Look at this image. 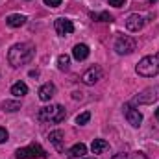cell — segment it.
I'll return each mask as SVG.
<instances>
[{"label":"cell","instance_id":"1","mask_svg":"<svg viewBox=\"0 0 159 159\" xmlns=\"http://www.w3.org/2000/svg\"><path fill=\"white\" fill-rule=\"evenodd\" d=\"M35 56V46L32 43H17L7 52V61L13 69H19L26 63H30Z\"/></svg>","mask_w":159,"mask_h":159},{"label":"cell","instance_id":"2","mask_svg":"<svg viewBox=\"0 0 159 159\" xmlns=\"http://www.w3.org/2000/svg\"><path fill=\"white\" fill-rule=\"evenodd\" d=\"M137 74L143 76V78H154L159 74V52H156L154 56H146L143 57L137 67H135Z\"/></svg>","mask_w":159,"mask_h":159},{"label":"cell","instance_id":"3","mask_svg":"<svg viewBox=\"0 0 159 159\" xmlns=\"http://www.w3.org/2000/svg\"><path fill=\"white\" fill-rule=\"evenodd\" d=\"M37 117H39V120H43V122H63L65 117H67V111H65L63 106L54 104V106L43 107Z\"/></svg>","mask_w":159,"mask_h":159},{"label":"cell","instance_id":"4","mask_svg":"<svg viewBox=\"0 0 159 159\" xmlns=\"http://www.w3.org/2000/svg\"><path fill=\"white\" fill-rule=\"evenodd\" d=\"M157 100H159V85H152V87H146L144 91H141L131 100V106H148V104H154Z\"/></svg>","mask_w":159,"mask_h":159},{"label":"cell","instance_id":"5","mask_svg":"<svg viewBox=\"0 0 159 159\" xmlns=\"http://www.w3.org/2000/svg\"><path fill=\"white\" fill-rule=\"evenodd\" d=\"M48 156L46 154V150L37 144V143H34V144H30V146H24V148H19L17 150V159H44Z\"/></svg>","mask_w":159,"mask_h":159},{"label":"cell","instance_id":"6","mask_svg":"<svg viewBox=\"0 0 159 159\" xmlns=\"http://www.w3.org/2000/svg\"><path fill=\"white\" fill-rule=\"evenodd\" d=\"M135 39H131V37H128V35H120L119 39L115 41V52L119 54V56H128V54H131L133 50H135Z\"/></svg>","mask_w":159,"mask_h":159},{"label":"cell","instance_id":"7","mask_svg":"<svg viewBox=\"0 0 159 159\" xmlns=\"http://www.w3.org/2000/svg\"><path fill=\"white\" fill-rule=\"evenodd\" d=\"M102 78H104V70H102V67H98V65L89 67V69L81 74V81H83L85 85H94V83H98Z\"/></svg>","mask_w":159,"mask_h":159},{"label":"cell","instance_id":"8","mask_svg":"<svg viewBox=\"0 0 159 159\" xmlns=\"http://www.w3.org/2000/svg\"><path fill=\"white\" fill-rule=\"evenodd\" d=\"M122 109H124V117L128 120V124H131L133 128H139L143 124V113L139 109H135L131 104H126Z\"/></svg>","mask_w":159,"mask_h":159},{"label":"cell","instance_id":"9","mask_svg":"<svg viewBox=\"0 0 159 159\" xmlns=\"http://www.w3.org/2000/svg\"><path fill=\"white\" fill-rule=\"evenodd\" d=\"M54 28H56V34H57V35H69V34L74 32V24H72V20H69V19H65V17L56 19Z\"/></svg>","mask_w":159,"mask_h":159},{"label":"cell","instance_id":"10","mask_svg":"<svg viewBox=\"0 0 159 159\" xmlns=\"http://www.w3.org/2000/svg\"><path fill=\"white\" fill-rule=\"evenodd\" d=\"M143 26H144V17L139 13H133L126 19V28L129 32H139V30H143Z\"/></svg>","mask_w":159,"mask_h":159},{"label":"cell","instance_id":"11","mask_svg":"<svg viewBox=\"0 0 159 159\" xmlns=\"http://www.w3.org/2000/svg\"><path fill=\"white\" fill-rule=\"evenodd\" d=\"M56 94V85L54 83H43L39 89V100H43V102H50L52 100V96Z\"/></svg>","mask_w":159,"mask_h":159},{"label":"cell","instance_id":"12","mask_svg":"<svg viewBox=\"0 0 159 159\" xmlns=\"http://www.w3.org/2000/svg\"><path fill=\"white\" fill-rule=\"evenodd\" d=\"M48 141L61 152L63 150V141H65V133L61 131V129H54V131H50L48 133Z\"/></svg>","mask_w":159,"mask_h":159},{"label":"cell","instance_id":"13","mask_svg":"<svg viewBox=\"0 0 159 159\" xmlns=\"http://www.w3.org/2000/svg\"><path fill=\"white\" fill-rule=\"evenodd\" d=\"M89 46L87 44H83V43H80V44H76L74 48H72V56H74V59L76 61H83V59H87L89 57Z\"/></svg>","mask_w":159,"mask_h":159},{"label":"cell","instance_id":"14","mask_svg":"<svg viewBox=\"0 0 159 159\" xmlns=\"http://www.w3.org/2000/svg\"><path fill=\"white\" fill-rule=\"evenodd\" d=\"M6 24L11 26V28H20V26L26 24V17L20 15V13H13V15H9V17L6 19Z\"/></svg>","mask_w":159,"mask_h":159},{"label":"cell","instance_id":"15","mask_svg":"<svg viewBox=\"0 0 159 159\" xmlns=\"http://www.w3.org/2000/svg\"><path fill=\"white\" fill-rule=\"evenodd\" d=\"M91 150H93V154H102V152L109 150V143L104 139H94L91 144Z\"/></svg>","mask_w":159,"mask_h":159},{"label":"cell","instance_id":"16","mask_svg":"<svg viewBox=\"0 0 159 159\" xmlns=\"http://www.w3.org/2000/svg\"><path fill=\"white\" fill-rule=\"evenodd\" d=\"M11 94L17 96V98L28 94V85H26L24 81H17V83H13V87H11Z\"/></svg>","mask_w":159,"mask_h":159},{"label":"cell","instance_id":"17","mask_svg":"<svg viewBox=\"0 0 159 159\" xmlns=\"http://www.w3.org/2000/svg\"><path fill=\"white\" fill-rule=\"evenodd\" d=\"M19 109H20V102L19 100H6V102H2V111H6V113H15Z\"/></svg>","mask_w":159,"mask_h":159},{"label":"cell","instance_id":"18","mask_svg":"<svg viewBox=\"0 0 159 159\" xmlns=\"http://www.w3.org/2000/svg\"><path fill=\"white\" fill-rule=\"evenodd\" d=\"M85 154H87V146H85L83 143L74 144V146L69 150V156H70V157H83Z\"/></svg>","mask_w":159,"mask_h":159},{"label":"cell","instance_id":"19","mask_svg":"<svg viewBox=\"0 0 159 159\" xmlns=\"http://www.w3.org/2000/svg\"><path fill=\"white\" fill-rule=\"evenodd\" d=\"M91 19L93 20H98V22H113V15H109L107 11H100V13H91Z\"/></svg>","mask_w":159,"mask_h":159},{"label":"cell","instance_id":"20","mask_svg":"<svg viewBox=\"0 0 159 159\" xmlns=\"http://www.w3.org/2000/svg\"><path fill=\"white\" fill-rule=\"evenodd\" d=\"M69 65H70V57H69L67 54H61V56L57 57V67H59V70H69Z\"/></svg>","mask_w":159,"mask_h":159},{"label":"cell","instance_id":"21","mask_svg":"<svg viewBox=\"0 0 159 159\" xmlns=\"http://www.w3.org/2000/svg\"><path fill=\"white\" fill-rule=\"evenodd\" d=\"M91 120V113L89 111H83V113H80L78 117H76V124L78 126H83V124H87Z\"/></svg>","mask_w":159,"mask_h":159},{"label":"cell","instance_id":"22","mask_svg":"<svg viewBox=\"0 0 159 159\" xmlns=\"http://www.w3.org/2000/svg\"><path fill=\"white\" fill-rule=\"evenodd\" d=\"M7 137H9V135H7V129H6V128H0V144H4V143L7 141Z\"/></svg>","mask_w":159,"mask_h":159},{"label":"cell","instance_id":"23","mask_svg":"<svg viewBox=\"0 0 159 159\" xmlns=\"http://www.w3.org/2000/svg\"><path fill=\"white\" fill-rule=\"evenodd\" d=\"M48 7H57V6H61V0H43Z\"/></svg>","mask_w":159,"mask_h":159},{"label":"cell","instance_id":"24","mask_svg":"<svg viewBox=\"0 0 159 159\" xmlns=\"http://www.w3.org/2000/svg\"><path fill=\"white\" fill-rule=\"evenodd\" d=\"M109 4L115 6V7H122V6L126 4V0H109Z\"/></svg>","mask_w":159,"mask_h":159},{"label":"cell","instance_id":"25","mask_svg":"<svg viewBox=\"0 0 159 159\" xmlns=\"http://www.w3.org/2000/svg\"><path fill=\"white\" fill-rule=\"evenodd\" d=\"M113 159H128V154H119L117 157H113Z\"/></svg>","mask_w":159,"mask_h":159},{"label":"cell","instance_id":"26","mask_svg":"<svg viewBox=\"0 0 159 159\" xmlns=\"http://www.w3.org/2000/svg\"><path fill=\"white\" fill-rule=\"evenodd\" d=\"M30 76H32V78H35V76H39V72H37V70H32V72H30Z\"/></svg>","mask_w":159,"mask_h":159},{"label":"cell","instance_id":"27","mask_svg":"<svg viewBox=\"0 0 159 159\" xmlns=\"http://www.w3.org/2000/svg\"><path fill=\"white\" fill-rule=\"evenodd\" d=\"M70 159H96V157H85L83 156V157H70Z\"/></svg>","mask_w":159,"mask_h":159},{"label":"cell","instance_id":"28","mask_svg":"<svg viewBox=\"0 0 159 159\" xmlns=\"http://www.w3.org/2000/svg\"><path fill=\"white\" fill-rule=\"evenodd\" d=\"M156 119L159 120V107H157V109H156Z\"/></svg>","mask_w":159,"mask_h":159},{"label":"cell","instance_id":"29","mask_svg":"<svg viewBox=\"0 0 159 159\" xmlns=\"http://www.w3.org/2000/svg\"><path fill=\"white\" fill-rule=\"evenodd\" d=\"M150 2H152V4H156V2H157V0H150Z\"/></svg>","mask_w":159,"mask_h":159}]
</instances>
